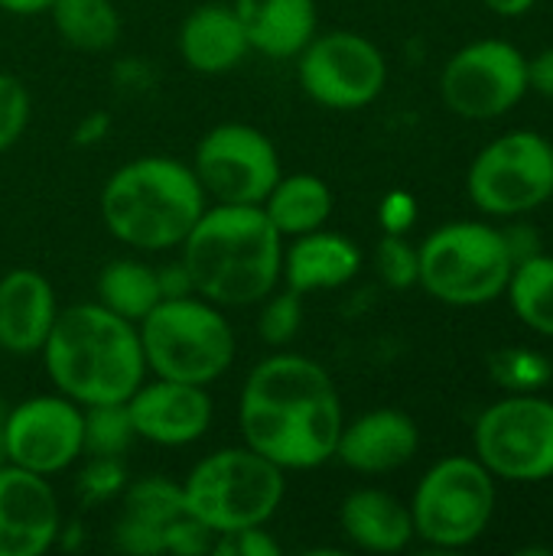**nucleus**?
Here are the masks:
<instances>
[{
	"label": "nucleus",
	"mask_w": 553,
	"mask_h": 556,
	"mask_svg": "<svg viewBox=\"0 0 553 556\" xmlns=\"http://www.w3.org/2000/svg\"><path fill=\"white\" fill-rule=\"evenodd\" d=\"M342 424L345 410L332 375L306 355L274 349L241 384V440L284 472H306L336 459Z\"/></svg>",
	"instance_id": "nucleus-1"
},
{
	"label": "nucleus",
	"mask_w": 553,
	"mask_h": 556,
	"mask_svg": "<svg viewBox=\"0 0 553 556\" xmlns=\"http://www.w3.org/2000/svg\"><path fill=\"white\" fill-rule=\"evenodd\" d=\"M179 248L196 296L222 309L257 306L280 283L284 238L261 205H205Z\"/></svg>",
	"instance_id": "nucleus-2"
},
{
	"label": "nucleus",
	"mask_w": 553,
	"mask_h": 556,
	"mask_svg": "<svg viewBox=\"0 0 553 556\" xmlns=\"http://www.w3.org/2000/svg\"><path fill=\"white\" fill-rule=\"evenodd\" d=\"M39 358L52 388L81 407L124 404L147 378L137 326L98 300L59 309Z\"/></svg>",
	"instance_id": "nucleus-3"
},
{
	"label": "nucleus",
	"mask_w": 553,
	"mask_h": 556,
	"mask_svg": "<svg viewBox=\"0 0 553 556\" xmlns=\"http://www.w3.org/2000/svg\"><path fill=\"white\" fill-rule=\"evenodd\" d=\"M209 195L189 163L176 156H137L121 163L98 195L111 238L134 251H173L186 241Z\"/></svg>",
	"instance_id": "nucleus-4"
},
{
	"label": "nucleus",
	"mask_w": 553,
	"mask_h": 556,
	"mask_svg": "<svg viewBox=\"0 0 553 556\" xmlns=\"http://www.w3.org/2000/svg\"><path fill=\"white\" fill-rule=\"evenodd\" d=\"M147 375L186 384H215L235 362V329L222 306L189 293L160 300L140 323Z\"/></svg>",
	"instance_id": "nucleus-5"
},
{
	"label": "nucleus",
	"mask_w": 553,
	"mask_h": 556,
	"mask_svg": "<svg viewBox=\"0 0 553 556\" xmlns=\"http://www.w3.org/2000/svg\"><path fill=\"white\" fill-rule=\"evenodd\" d=\"M179 485L189 515L212 534L267 528L287 492L284 469L244 443L202 456Z\"/></svg>",
	"instance_id": "nucleus-6"
},
{
	"label": "nucleus",
	"mask_w": 553,
	"mask_h": 556,
	"mask_svg": "<svg viewBox=\"0 0 553 556\" xmlns=\"http://www.w3.org/2000/svg\"><path fill=\"white\" fill-rule=\"evenodd\" d=\"M417 283L447 306H486L508 290L515 261L499 228L486 222H453L417 248Z\"/></svg>",
	"instance_id": "nucleus-7"
},
{
	"label": "nucleus",
	"mask_w": 553,
	"mask_h": 556,
	"mask_svg": "<svg viewBox=\"0 0 553 556\" xmlns=\"http://www.w3.org/2000/svg\"><path fill=\"white\" fill-rule=\"evenodd\" d=\"M414 538L440 551L476 544L495 515V476L476 456H447L417 482Z\"/></svg>",
	"instance_id": "nucleus-8"
},
{
	"label": "nucleus",
	"mask_w": 553,
	"mask_h": 556,
	"mask_svg": "<svg viewBox=\"0 0 553 556\" xmlns=\"http://www.w3.org/2000/svg\"><path fill=\"white\" fill-rule=\"evenodd\" d=\"M466 186L486 215H528L553 199V143L535 130H512L479 150Z\"/></svg>",
	"instance_id": "nucleus-9"
},
{
	"label": "nucleus",
	"mask_w": 553,
	"mask_h": 556,
	"mask_svg": "<svg viewBox=\"0 0 553 556\" xmlns=\"http://www.w3.org/2000/svg\"><path fill=\"white\" fill-rule=\"evenodd\" d=\"M473 446L495 479H553V404L538 394H508L476 420Z\"/></svg>",
	"instance_id": "nucleus-10"
},
{
	"label": "nucleus",
	"mask_w": 553,
	"mask_h": 556,
	"mask_svg": "<svg viewBox=\"0 0 553 556\" xmlns=\"http://www.w3.org/2000/svg\"><path fill=\"white\" fill-rule=\"evenodd\" d=\"M303 94L329 111H359L381 98L388 85L385 52L355 29L316 33L297 52Z\"/></svg>",
	"instance_id": "nucleus-11"
},
{
	"label": "nucleus",
	"mask_w": 553,
	"mask_h": 556,
	"mask_svg": "<svg viewBox=\"0 0 553 556\" xmlns=\"http://www.w3.org/2000/svg\"><path fill=\"white\" fill-rule=\"evenodd\" d=\"M189 166L209 202L225 205H261L284 176L274 140L261 127L238 121L205 130Z\"/></svg>",
	"instance_id": "nucleus-12"
},
{
	"label": "nucleus",
	"mask_w": 553,
	"mask_h": 556,
	"mask_svg": "<svg viewBox=\"0 0 553 556\" xmlns=\"http://www.w3.org/2000/svg\"><path fill=\"white\" fill-rule=\"evenodd\" d=\"M114 541L124 554L199 556L212 554L215 534L202 528L183 498V485L166 476H143L121 492Z\"/></svg>",
	"instance_id": "nucleus-13"
},
{
	"label": "nucleus",
	"mask_w": 553,
	"mask_h": 556,
	"mask_svg": "<svg viewBox=\"0 0 553 556\" xmlns=\"http://www.w3.org/2000/svg\"><path fill=\"white\" fill-rule=\"evenodd\" d=\"M528 91V59L505 39L463 46L440 75L443 104L463 121H495Z\"/></svg>",
	"instance_id": "nucleus-14"
},
{
	"label": "nucleus",
	"mask_w": 553,
	"mask_h": 556,
	"mask_svg": "<svg viewBox=\"0 0 553 556\" xmlns=\"http://www.w3.org/2000/svg\"><path fill=\"white\" fill-rule=\"evenodd\" d=\"M81 430V404L65 394L23 397L7 410V463L52 479L85 456Z\"/></svg>",
	"instance_id": "nucleus-15"
},
{
	"label": "nucleus",
	"mask_w": 553,
	"mask_h": 556,
	"mask_svg": "<svg viewBox=\"0 0 553 556\" xmlns=\"http://www.w3.org/2000/svg\"><path fill=\"white\" fill-rule=\"evenodd\" d=\"M124 404L134 424V437L153 446H192L209 433L215 417L209 388L156 375L153 381L143 378Z\"/></svg>",
	"instance_id": "nucleus-16"
},
{
	"label": "nucleus",
	"mask_w": 553,
	"mask_h": 556,
	"mask_svg": "<svg viewBox=\"0 0 553 556\" xmlns=\"http://www.w3.org/2000/svg\"><path fill=\"white\" fill-rule=\"evenodd\" d=\"M62 538L52 482L29 469L0 466V556H42Z\"/></svg>",
	"instance_id": "nucleus-17"
},
{
	"label": "nucleus",
	"mask_w": 553,
	"mask_h": 556,
	"mask_svg": "<svg viewBox=\"0 0 553 556\" xmlns=\"http://www.w3.org/2000/svg\"><path fill=\"white\" fill-rule=\"evenodd\" d=\"M420 450L417 424L394 407H378L342 424L336 459L359 476H388L404 469Z\"/></svg>",
	"instance_id": "nucleus-18"
},
{
	"label": "nucleus",
	"mask_w": 553,
	"mask_h": 556,
	"mask_svg": "<svg viewBox=\"0 0 553 556\" xmlns=\"http://www.w3.org/2000/svg\"><path fill=\"white\" fill-rule=\"evenodd\" d=\"M59 316L49 277L13 267L0 277V349L16 358L39 355Z\"/></svg>",
	"instance_id": "nucleus-19"
},
{
	"label": "nucleus",
	"mask_w": 553,
	"mask_h": 556,
	"mask_svg": "<svg viewBox=\"0 0 553 556\" xmlns=\"http://www.w3.org/2000/svg\"><path fill=\"white\" fill-rule=\"evenodd\" d=\"M362 270V251L352 238L316 228L284 241V264L280 280L297 293H319L339 290L355 280Z\"/></svg>",
	"instance_id": "nucleus-20"
},
{
	"label": "nucleus",
	"mask_w": 553,
	"mask_h": 556,
	"mask_svg": "<svg viewBox=\"0 0 553 556\" xmlns=\"http://www.w3.org/2000/svg\"><path fill=\"white\" fill-rule=\"evenodd\" d=\"M176 49L183 65L199 75L235 72L251 52L231 3H199L196 10H189L179 23Z\"/></svg>",
	"instance_id": "nucleus-21"
},
{
	"label": "nucleus",
	"mask_w": 553,
	"mask_h": 556,
	"mask_svg": "<svg viewBox=\"0 0 553 556\" xmlns=\"http://www.w3.org/2000/svg\"><path fill=\"white\" fill-rule=\"evenodd\" d=\"M251 52L267 59H297L316 36V0H231Z\"/></svg>",
	"instance_id": "nucleus-22"
},
{
	"label": "nucleus",
	"mask_w": 553,
	"mask_h": 556,
	"mask_svg": "<svg viewBox=\"0 0 553 556\" xmlns=\"http://www.w3.org/2000/svg\"><path fill=\"white\" fill-rule=\"evenodd\" d=\"M342 534L368 554H401L414 541L411 508L381 489H355L339 508Z\"/></svg>",
	"instance_id": "nucleus-23"
},
{
	"label": "nucleus",
	"mask_w": 553,
	"mask_h": 556,
	"mask_svg": "<svg viewBox=\"0 0 553 556\" xmlns=\"http://www.w3.org/2000/svg\"><path fill=\"white\" fill-rule=\"evenodd\" d=\"M271 225L280 231V238H297L316 228H326L332 215V189L326 179L313 173H290L274 182L267 199L261 202Z\"/></svg>",
	"instance_id": "nucleus-24"
},
{
	"label": "nucleus",
	"mask_w": 553,
	"mask_h": 556,
	"mask_svg": "<svg viewBox=\"0 0 553 556\" xmlns=\"http://www.w3.org/2000/svg\"><path fill=\"white\" fill-rule=\"evenodd\" d=\"M95 293L104 309H111L114 316L134 326L163 300L156 267H150L147 261H134V257H117L104 264L98 274Z\"/></svg>",
	"instance_id": "nucleus-25"
},
{
	"label": "nucleus",
	"mask_w": 553,
	"mask_h": 556,
	"mask_svg": "<svg viewBox=\"0 0 553 556\" xmlns=\"http://www.w3.org/2000/svg\"><path fill=\"white\" fill-rule=\"evenodd\" d=\"M46 13L62 42L78 52H104L121 39V13L114 0H52Z\"/></svg>",
	"instance_id": "nucleus-26"
},
{
	"label": "nucleus",
	"mask_w": 553,
	"mask_h": 556,
	"mask_svg": "<svg viewBox=\"0 0 553 556\" xmlns=\"http://www.w3.org/2000/svg\"><path fill=\"white\" fill-rule=\"evenodd\" d=\"M518 319L538 336L553 339V257L535 254L515 264L508 290Z\"/></svg>",
	"instance_id": "nucleus-27"
},
{
	"label": "nucleus",
	"mask_w": 553,
	"mask_h": 556,
	"mask_svg": "<svg viewBox=\"0 0 553 556\" xmlns=\"http://www.w3.org/2000/svg\"><path fill=\"white\" fill-rule=\"evenodd\" d=\"M81 417H85V430H81L85 456L121 459L127 446L137 440L127 404H91L81 407Z\"/></svg>",
	"instance_id": "nucleus-28"
},
{
	"label": "nucleus",
	"mask_w": 553,
	"mask_h": 556,
	"mask_svg": "<svg viewBox=\"0 0 553 556\" xmlns=\"http://www.w3.org/2000/svg\"><path fill=\"white\" fill-rule=\"evenodd\" d=\"M489 371L499 388L508 394H538L553 378V365L548 355L528 349V345H508L489 355Z\"/></svg>",
	"instance_id": "nucleus-29"
},
{
	"label": "nucleus",
	"mask_w": 553,
	"mask_h": 556,
	"mask_svg": "<svg viewBox=\"0 0 553 556\" xmlns=\"http://www.w3.org/2000/svg\"><path fill=\"white\" fill-rule=\"evenodd\" d=\"M257 313V339L267 349H287L297 342L300 329H303V293L284 287L267 293Z\"/></svg>",
	"instance_id": "nucleus-30"
},
{
	"label": "nucleus",
	"mask_w": 553,
	"mask_h": 556,
	"mask_svg": "<svg viewBox=\"0 0 553 556\" xmlns=\"http://www.w3.org/2000/svg\"><path fill=\"white\" fill-rule=\"evenodd\" d=\"M375 267L385 287L391 290H411L420 277V254L404 235H385L375 248Z\"/></svg>",
	"instance_id": "nucleus-31"
},
{
	"label": "nucleus",
	"mask_w": 553,
	"mask_h": 556,
	"mask_svg": "<svg viewBox=\"0 0 553 556\" xmlns=\"http://www.w3.org/2000/svg\"><path fill=\"white\" fill-rule=\"evenodd\" d=\"M29 114H33V101L23 78L0 72V153L20 143V137L29 127Z\"/></svg>",
	"instance_id": "nucleus-32"
},
{
	"label": "nucleus",
	"mask_w": 553,
	"mask_h": 556,
	"mask_svg": "<svg viewBox=\"0 0 553 556\" xmlns=\"http://www.w3.org/2000/svg\"><path fill=\"white\" fill-rule=\"evenodd\" d=\"M127 485L121 459H104V456H88V466L78 479V495L88 502H108L117 498Z\"/></svg>",
	"instance_id": "nucleus-33"
},
{
	"label": "nucleus",
	"mask_w": 553,
	"mask_h": 556,
	"mask_svg": "<svg viewBox=\"0 0 553 556\" xmlns=\"http://www.w3.org/2000/svg\"><path fill=\"white\" fill-rule=\"evenodd\" d=\"M212 554L222 556H280V544L264 528H241L215 534Z\"/></svg>",
	"instance_id": "nucleus-34"
},
{
	"label": "nucleus",
	"mask_w": 553,
	"mask_h": 556,
	"mask_svg": "<svg viewBox=\"0 0 553 556\" xmlns=\"http://www.w3.org/2000/svg\"><path fill=\"white\" fill-rule=\"evenodd\" d=\"M378 222L385 235H407L417 222V199L404 189H394L378 205Z\"/></svg>",
	"instance_id": "nucleus-35"
},
{
	"label": "nucleus",
	"mask_w": 553,
	"mask_h": 556,
	"mask_svg": "<svg viewBox=\"0 0 553 556\" xmlns=\"http://www.w3.org/2000/svg\"><path fill=\"white\" fill-rule=\"evenodd\" d=\"M502 238H505L508 254H512V261H515V264H521V261H528V257L541 254V235H538L531 225H512V228H505V231H502Z\"/></svg>",
	"instance_id": "nucleus-36"
},
{
	"label": "nucleus",
	"mask_w": 553,
	"mask_h": 556,
	"mask_svg": "<svg viewBox=\"0 0 553 556\" xmlns=\"http://www.w3.org/2000/svg\"><path fill=\"white\" fill-rule=\"evenodd\" d=\"M156 277H160V293H163V300L196 293V290H192V280H189V274H186V267H183V261H173V264H166V267H156Z\"/></svg>",
	"instance_id": "nucleus-37"
},
{
	"label": "nucleus",
	"mask_w": 553,
	"mask_h": 556,
	"mask_svg": "<svg viewBox=\"0 0 553 556\" xmlns=\"http://www.w3.org/2000/svg\"><path fill=\"white\" fill-rule=\"evenodd\" d=\"M528 88H535L544 98H553V46L528 59Z\"/></svg>",
	"instance_id": "nucleus-38"
},
{
	"label": "nucleus",
	"mask_w": 553,
	"mask_h": 556,
	"mask_svg": "<svg viewBox=\"0 0 553 556\" xmlns=\"http://www.w3.org/2000/svg\"><path fill=\"white\" fill-rule=\"evenodd\" d=\"M108 130H111V117L104 111H91L88 117H81V124L75 127L72 140L78 147H95V143H101L108 137Z\"/></svg>",
	"instance_id": "nucleus-39"
},
{
	"label": "nucleus",
	"mask_w": 553,
	"mask_h": 556,
	"mask_svg": "<svg viewBox=\"0 0 553 556\" xmlns=\"http://www.w3.org/2000/svg\"><path fill=\"white\" fill-rule=\"evenodd\" d=\"M49 7L52 0H0V10L13 16H36V13H46Z\"/></svg>",
	"instance_id": "nucleus-40"
},
{
	"label": "nucleus",
	"mask_w": 553,
	"mask_h": 556,
	"mask_svg": "<svg viewBox=\"0 0 553 556\" xmlns=\"http://www.w3.org/2000/svg\"><path fill=\"white\" fill-rule=\"evenodd\" d=\"M482 3L499 16H525L538 0H482Z\"/></svg>",
	"instance_id": "nucleus-41"
},
{
	"label": "nucleus",
	"mask_w": 553,
	"mask_h": 556,
	"mask_svg": "<svg viewBox=\"0 0 553 556\" xmlns=\"http://www.w3.org/2000/svg\"><path fill=\"white\" fill-rule=\"evenodd\" d=\"M7 410H10V404L0 397V466L7 463Z\"/></svg>",
	"instance_id": "nucleus-42"
}]
</instances>
